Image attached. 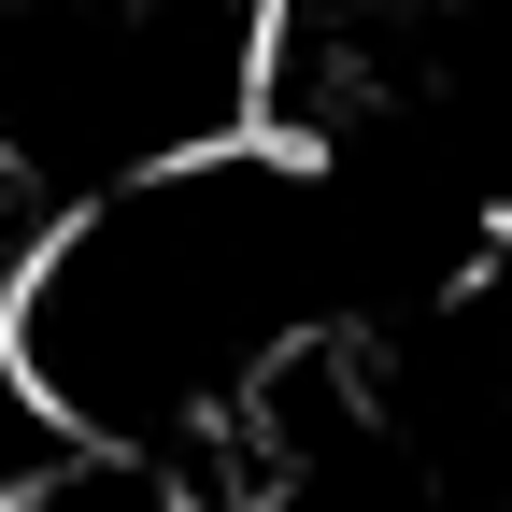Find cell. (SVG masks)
Wrapping results in <instances>:
<instances>
[{"label":"cell","instance_id":"obj_1","mask_svg":"<svg viewBox=\"0 0 512 512\" xmlns=\"http://www.w3.org/2000/svg\"><path fill=\"white\" fill-rule=\"evenodd\" d=\"M370 228L285 143H200L143 185L43 214L15 256V356L100 470L171 512H228V427L299 342H356L342 299Z\"/></svg>","mask_w":512,"mask_h":512}]
</instances>
